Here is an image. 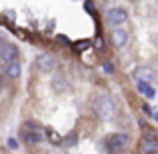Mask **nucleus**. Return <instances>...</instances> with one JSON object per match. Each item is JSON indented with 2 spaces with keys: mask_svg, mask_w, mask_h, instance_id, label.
Segmentation results:
<instances>
[{
  "mask_svg": "<svg viewBox=\"0 0 158 154\" xmlns=\"http://www.w3.org/2000/svg\"><path fill=\"white\" fill-rule=\"evenodd\" d=\"M92 108H94V114H96L100 120H104V122L112 120V118H114V114H116L114 100H112V98L108 96V94H100V96L94 98Z\"/></svg>",
  "mask_w": 158,
  "mask_h": 154,
  "instance_id": "nucleus-1",
  "label": "nucleus"
},
{
  "mask_svg": "<svg viewBox=\"0 0 158 154\" xmlns=\"http://www.w3.org/2000/svg\"><path fill=\"white\" fill-rule=\"evenodd\" d=\"M128 142H130V136L128 134H124V132H112V134H108L104 138V150L118 152L122 148H126Z\"/></svg>",
  "mask_w": 158,
  "mask_h": 154,
  "instance_id": "nucleus-2",
  "label": "nucleus"
},
{
  "mask_svg": "<svg viewBox=\"0 0 158 154\" xmlns=\"http://www.w3.org/2000/svg\"><path fill=\"white\" fill-rule=\"evenodd\" d=\"M28 126L22 130V138L26 144H40L46 140V136H44V130L40 126H36L34 122H26Z\"/></svg>",
  "mask_w": 158,
  "mask_h": 154,
  "instance_id": "nucleus-3",
  "label": "nucleus"
},
{
  "mask_svg": "<svg viewBox=\"0 0 158 154\" xmlns=\"http://www.w3.org/2000/svg\"><path fill=\"white\" fill-rule=\"evenodd\" d=\"M128 20V10L122 6H114L106 12V22L110 26H118V24H124Z\"/></svg>",
  "mask_w": 158,
  "mask_h": 154,
  "instance_id": "nucleus-4",
  "label": "nucleus"
},
{
  "mask_svg": "<svg viewBox=\"0 0 158 154\" xmlns=\"http://www.w3.org/2000/svg\"><path fill=\"white\" fill-rule=\"evenodd\" d=\"M128 40H130V34H128L126 28H122V24L114 26V30H112V42H114V46L116 48H124L128 44Z\"/></svg>",
  "mask_w": 158,
  "mask_h": 154,
  "instance_id": "nucleus-5",
  "label": "nucleus"
},
{
  "mask_svg": "<svg viewBox=\"0 0 158 154\" xmlns=\"http://www.w3.org/2000/svg\"><path fill=\"white\" fill-rule=\"evenodd\" d=\"M36 68L42 74H50L56 68V60H54V56H50V54H40L36 58Z\"/></svg>",
  "mask_w": 158,
  "mask_h": 154,
  "instance_id": "nucleus-6",
  "label": "nucleus"
},
{
  "mask_svg": "<svg viewBox=\"0 0 158 154\" xmlns=\"http://www.w3.org/2000/svg\"><path fill=\"white\" fill-rule=\"evenodd\" d=\"M142 152L146 154H152V152H158V136L152 134V132H144L142 136Z\"/></svg>",
  "mask_w": 158,
  "mask_h": 154,
  "instance_id": "nucleus-7",
  "label": "nucleus"
},
{
  "mask_svg": "<svg viewBox=\"0 0 158 154\" xmlns=\"http://www.w3.org/2000/svg\"><path fill=\"white\" fill-rule=\"evenodd\" d=\"M18 58V48L14 46V44H10V42H4V44H0V60L6 64V62H10V60H16Z\"/></svg>",
  "mask_w": 158,
  "mask_h": 154,
  "instance_id": "nucleus-8",
  "label": "nucleus"
},
{
  "mask_svg": "<svg viewBox=\"0 0 158 154\" xmlns=\"http://www.w3.org/2000/svg\"><path fill=\"white\" fill-rule=\"evenodd\" d=\"M134 78L136 80H146V82H152L156 78V72L152 68H148V66H138V68L134 70Z\"/></svg>",
  "mask_w": 158,
  "mask_h": 154,
  "instance_id": "nucleus-9",
  "label": "nucleus"
},
{
  "mask_svg": "<svg viewBox=\"0 0 158 154\" xmlns=\"http://www.w3.org/2000/svg\"><path fill=\"white\" fill-rule=\"evenodd\" d=\"M4 74H6L8 78H20V74H22V66H20L18 60H10L6 62V66H4Z\"/></svg>",
  "mask_w": 158,
  "mask_h": 154,
  "instance_id": "nucleus-10",
  "label": "nucleus"
},
{
  "mask_svg": "<svg viewBox=\"0 0 158 154\" xmlns=\"http://www.w3.org/2000/svg\"><path fill=\"white\" fill-rule=\"evenodd\" d=\"M136 88H138V92L142 94L144 98H148V100H152V98L156 96V90L150 86V82L146 80H136Z\"/></svg>",
  "mask_w": 158,
  "mask_h": 154,
  "instance_id": "nucleus-11",
  "label": "nucleus"
},
{
  "mask_svg": "<svg viewBox=\"0 0 158 154\" xmlns=\"http://www.w3.org/2000/svg\"><path fill=\"white\" fill-rule=\"evenodd\" d=\"M44 136H46L48 142L54 144V146H60V144H62V136L58 134L54 128H44Z\"/></svg>",
  "mask_w": 158,
  "mask_h": 154,
  "instance_id": "nucleus-12",
  "label": "nucleus"
},
{
  "mask_svg": "<svg viewBox=\"0 0 158 154\" xmlns=\"http://www.w3.org/2000/svg\"><path fill=\"white\" fill-rule=\"evenodd\" d=\"M76 142H78V134L76 132H70L66 138H62V144H64V146H74Z\"/></svg>",
  "mask_w": 158,
  "mask_h": 154,
  "instance_id": "nucleus-13",
  "label": "nucleus"
},
{
  "mask_svg": "<svg viewBox=\"0 0 158 154\" xmlns=\"http://www.w3.org/2000/svg\"><path fill=\"white\" fill-rule=\"evenodd\" d=\"M6 146L10 148V150H18V140H16L14 136H10V138L6 140Z\"/></svg>",
  "mask_w": 158,
  "mask_h": 154,
  "instance_id": "nucleus-14",
  "label": "nucleus"
},
{
  "mask_svg": "<svg viewBox=\"0 0 158 154\" xmlns=\"http://www.w3.org/2000/svg\"><path fill=\"white\" fill-rule=\"evenodd\" d=\"M102 70H104L106 74H114V64H112V62H104V66H102Z\"/></svg>",
  "mask_w": 158,
  "mask_h": 154,
  "instance_id": "nucleus-15",
  "label": "nucleus"
},
{
  "mask_svg": "<svg viewBox=\"0 0 158 154\" xmlns=\"http://www.w3.org/2000/svg\"><path fill=\"white\" fill-rule=\"evenodd\" d=\"M90 46V42L88 40H82V42H78V46H76V50H86V48Z\"/></svg>",
  "mask_w": 158,
  "mask_h": 154,
  "instance_id": "nucleus-16",
  "label": "nucleus"
},
{
  "mask_svg": "<svg viewBox=\"0 0 158 154\" xmlns=\"http://www.w3.org/2000/svg\"><path fill=\"white\" fill-rule=\"evenodd\" d=\"M142 112H144L146 116H152V114H154V112H152V106H150V104H144V106H142Z\"/></svg>",
  "mask_w": 158,
  "mask_h": 154,
  "instance_id": "nucleus-17",
  "label": "nucleus"
},
{
  "mask_svg": "<svg viewBox=\"0 0 158 154\" xmlns=\"http://www.w3.org/2000/svg\"><path fill=\"white\" fill-rule=\"evenodd\" d=\"M84 6H86V10H88V12H90V14H92V10H94V8H92V4H90V2H86V4H84Z\"/></svg>",
  "mask_w": 158,
  "mask_h": 154,
  "instance_id": "nucleus-18",
  "label": "nucleus"
},
{
  "mask_svg": "<svg viewBox=\"0 0 158 154\" xmlns=\"http://www.w3.org/2000/svg\"><path fill=\"white\" fill-rule=\"evenodd\" d=\"M152 118H154V122L158 124V112H154V114H152Z\"/></svg>",
  "mask_w": 158,
  "mask_h": 154,
  "instance_id": "nucleus-19",
  "label": "nucleus"
}]
</instances>
